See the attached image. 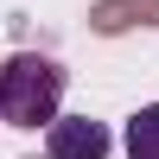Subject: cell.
I'll return each instance as SVG.
<instances>
[{
    "label": "cell",
    "mask_w": 159,
    "mask_h": 159,
    "mask_svg": "<svg viewBox=\"0 0 159 159\" xmlns=\"http://www.w3.org/2000/svg\"><path fill=\"white\" fill-rule=\"evenodd\" d=\"M127 153L134 159H159V102H147V108H134L127 115Z\"/></svg>",
    "instance_id": "3"
},
{
    "label": "cell",
    "mask_w": 159,
    "mask_h": 159,
    "mask_svg": "<svg viewBox=\"0 0 159 159\" xmlns=\"http://www.w3.org/2000/svg\"><path fill=\"white\" fill-rule=\"evenodd\" d=\"M64 108V64L45 51H13L0 64V121L7 127H51Z\"/></svg>",
    "instance_id": "1"
},
{
    "label": "cell",
    "mask_w": 159,
    "mask_h": 159,
    "mask_svg": "<svg viewBox=\"0 0 159 159\" xmlns=\"http://www.w3.org/2000/svg\"><path fill=\"white\" fill-rule=\"evenodd\" d=\"M108 127L89 121V115H57V121L45 127V153L51 159H108Z\"/></svg>",
    "instance_id": "2"
}]
</instances>
